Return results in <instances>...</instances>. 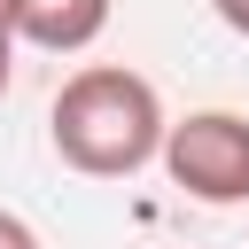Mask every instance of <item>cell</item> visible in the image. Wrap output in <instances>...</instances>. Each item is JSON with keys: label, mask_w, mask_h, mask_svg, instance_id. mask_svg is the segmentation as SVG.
<instances>
[{"label": "cell", "mask_w": 249, "mask_h": 249, "mask_svg": "<svg viewBox=\"0 0 249 249\" xmlns=\"http://www.w3.org/2000/svg\"><path fill=\"white\" fill-rule=\"evenodd\" d=\"M163 93L124 62H86L47 109V140L78 179H132L163 156Z\"/></svg>", "instance_id": "cell-1"}, {"label": "cell", "mask_w": 249, "mask_h": 249, "mask_svg": "<svg viewBox=\"0 0 249 249\" xmlns=\"http://www.w3.org/2000/svg\"><path fill=\"white\" fill-rule=\"evenodd\" d=\"M156 163L187 202L233 210V202H249V117L241 109H195V117L163 124Z\"/></svg>", "instance_id": "cell-2"}, {"label": "cell", "mask_w": 249, "mask_h": 249, "mask_svg": "<svg viewBox=\"0 0 249 249\" xmlns=\"http://www.w3.org/2000/svg\"><path fill=\"white\" fill-rule=\"evenodd\" d=\"M101 31H109V0H16V47L86 54Z\"/></svg>", "instance_id": "cell-3"}, {"label": "cell", "mask_w": 249, "mask_h": 249, "mask_svg": "<svg viewBox=\"0 0 249 249\" xmlns=\"http://www.w3.org/2000/svg\"><path fill=\"white\" fill-rule=\"evenodd\" d=\"M0 249H39V233H31V218H16V210H0Z\"/></svg>", "instance_id": "cell-4"}, {"label": "cell", "mask_w": 249, "mask_h": 249, "mask_svg": "<svg viewBox=\"0 0 249 249\" xmlns=\"http://www.w3.org/2000/svg\"><path fill=\"white\" fill-rule=\"evenodd\" d=\"M210 8H218V23H226V31H241V39H249V0H210Z\"/></svg>", "instance_id": "cell-5"}, {"label": "cell", "mask_w": 249, "mask_h": 249, "mask_svg": "<svg viewBox=\"0 0 249 249\" xmlns=\"http://www.w3.org/2000/svg\"><path fill=\"white\" fill-rule=\"evenodd\" d=\"M8 78H16V39H0V93H8Z\"/></svg>", "instance_id": "cell-6"}, {"label": "cell", "mask_w": 249, "mask_h": 249, "mask_svg": "<svg viewBox=\"0 0 249 249\" xmlns=\"http://www.w3.org/2000/svg\"><path fill=\"white\" fill-rule=\"evenodd\" d=\"M0 39H16V0H0Z\"/></svg>", "instance_id": "cell-7"}]
</instances>
